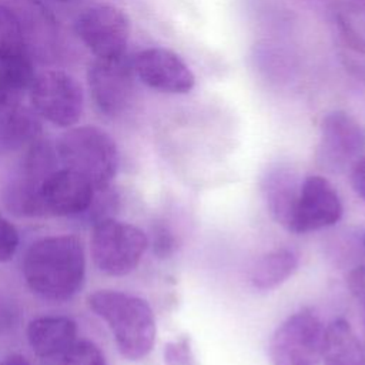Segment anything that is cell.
<instances>
[{
    "mask_svg": "<svg viewBox=\"0 0 365 365\" xmlns=\"http://www.w3.org/2000/svg\"><path fill=\"white\" fill-rule=\"evenodd\" d=\"M27 287L40 298L54 302L70 299L86 277V254L76 235H51L30 245L23 259Z\"/></svg>",
    "mask_w": 365,
    "mask_h": 365,
    "instance_id": "obj_1",
    "label": "cell"
},
{
    "mask_svg": "<svg viewBox=\"0 0 365 365\" xmlns=\"http://www.w3.org/2000/svg\"><path fill=\"white\" fill-rule=\"evenodd\" d=\"M87 304L107 324L124 358L138 361L151 352L155 318L145 299L121 291L98 289L87 297Z\"/></svg>",
    "mask_w": 365,
    "mask_h": 365,
    "instance_id": "obj_2",
    "label": "cell"
},
{
    "mask_svg": "<svg viewBox=\"0 0 365 365\" xmlns=\"http://www.w3.org/2000/svg\"><path fill=\"white\" fill-rule=\"evenodd\" d=\"M56 153L64 168L86 178L94 190L110 187L118 168L115 141L96 125L68 128L60 137Z\"/></svg>",
    "mask_w": 365,
    "mask_h": 365,
    "instance_id": "obj_3",
    "label": "cell"
},
{
    "mask_svg": "<svg viewBox=\"0 0 365 365\" xmlns=\"http://www.w3.org/2000/svg\"><path fill=\"white\" fill-rule=\"evenodd\" d=\"M90 242L97 269L110 277H123L138 267L148 237L141 228L110 217L94 222Z\"/></svg>",
    "mask_w": 365,
    "mask_h": 365,
    "instance_id": "obj_4",
    "label": "cell"
},
{
    "mask_svg": "<svg viewBox=\"0 0 365 365\" xmlns=\"http://www.w3.org/2000/svg\"><path fill=\"white\" fill-rule=\"evenodd\" d=\"M325 328L318 315L299 309L285 318L269 341L272 365H315L321 358Z\"/></svg>",
    "mask_w": 365,
    "mask_h": 365,
    "instance_id": "obj_5",
    "label": "cell"
},
{
    "mask_svg": "<svg viewBox=\"0 0 365 365\" xmlns=\"http://www.w3.org/2000/svg\"><path fill=\"white\" fill-rule=\"evenodd\" d=\"M30 98L37 115L58 127L74 125L83 113V88L71 74L61 70L37 74L30 87Z\"/></svg>",
    "mask_w": 365,
    "mask_h": 365,
    "instance_id": "obj_6",
    "label": "cell"
},
{
    "mask_svg": "<svg viewBox=\"0 0 365 365\" xmlns=\"http://www.w3.org/2000/svg\"><path fill=\"white\" fill-rule=\"evenodd\" d=\"M76 29L84 46L101 60L125 56L130 38V20L117 6L100 3L87 7L78 16Z\"/></svg>",
    "mask_w": 365,
    "mask_h": 365,
    "instance_id": "obj_7",
    "label": "cell"
},
{
    "mask_svg": "<svg viewBox=\"0 0 365 365\" xmlns=\"http://www.w3.org/2000/svg\"><path fill=\"white\" fill-rule=\"evenodd\" d=\"M365 133L348 113L336 110L324 115L319 127L318 157L329 170L352 165L364 153Z\"/></svg>",
    "mask_w": 365,
    "mask_h": 365,
    "instance_id": "obj_8",
    "label": "cell"
},
{
    "mask_svg": "<svg viewBox=\"0 0 365 365\" xmlns=\"http://www.w3.org/2000/svg\"><path fill=\"white\" fill-rule=\"evenodd\" d=\"M134 74L147 87L167 94H187L195 86V76L187 63L164 47H148L131 60Z\"/></svg>",
    "mask_w": 365,
    "mask_h": 365,
    "instance_id": "obj_9",
    "label": "cell"
},
{
    "mask_svg": "<svg viewBox=\"0 0 365 365\" xmlns=\"http://www.w3.org/2000/svg\"><path fill=\"white\" fill-rule=\"evenodd\" d=\"M134 76L127 56L114 60L96 58L88 67L87 81L97 108L110 117L121 114L131 100Z\"/></svg>",
    "mask_w": 365,
    "mask_h": 365,
    "instance_id": "obj_10",
    "label": "cell"
},
{
    "mask_svg": "<svg viewBox=\"0 0 365 365\" xmlns=\"http://www.w3.org/2000/svg\"><path fill=\"white\" fill-rule=\"evenodd\" d=\"M342 211V202L334 185L322 175H308L301 182L291 232L304 234L335 225Z\"/></svg>",
    "mask_w": 365,
    "mask_h": 365,
    "instance_id": "obj_11",
    "label": "cell"
},
{
    "mask_svg": "<svg viewBox=\"0 0 365 365\" xmlns=\"http://www.w3.org/2000/svg\"><path fill=\"white\" fill-rule=\"evenodd\" d=\"M94 187L68 168H57L41 184V205L44 215L68 217L88 211L93 204Z\"/></svg>",
    "mask_w": 365,
    "mask_h": 365,
    "instance_id": "obj_12",
    "label": "cell"
},
{
    "mask_svg": "<svg viewBox=\"0 0 365 365\" xmlns=\"http://www.w3.org/2000/svg\"><path fill=\"white\" fill-rule=\"evenodd\" d=\"M34 355L47 365H58L76 344L78 329L74 319L66 315H44L31 319L26 329Z\"/></svg>",
    "mask_w": 365,
    "mask_h": 365,
    "instance_id": "obj_13",
    "label": "cell"
},
{
    "mask_svg": "<svg viewBox=\"0 0 365 365\" xmlns=\"http://www.w3.org/2000/svg\"><path fill=\"white\" fill-rule=\"evenodd\" d=\"M301 182L297 171L289 165H274L261 180V191L271 217L291 231Z\"/></svg>",
    "mask_w": 365,
    "mask_h": 365,
    "instance_id": "obj_14",
    "label": "cell"
},
{
    "mask_svg": "<svg viewBox=\"0 0 365 365\" xmlns=\"http://www.w3.org/2000/svg\"><path fill=\"white\" fill-rule=\"evenodd\" d=\"M335 27L344 43L365 54V0H302Z\"/></svg>",
    "mask_w": 365,
    "mask_h": 365,
    "instance_id": "obj_15",
    "label": "cell"
},
{
    "mask_svg": "<svg viewBox=\"0 0 365 365\" xmlns=\"http://www.w3.org/2000/svg\"><path fill=\"white\" fill-rule=\"evenodd\" d=\"M40 134L37 113L21 104H0V151L27 148L40 140Z\"/></svg>",
    "mask_w": 365,
    "mask_h": 365,
    "instance_id": "obj_16",
    "label": "cell"
},
{
    "mask_svg": "<svg viewBox=\"0 0 365 365\" xmlns=\"http://www.w3.org/2000/svg\"><path fill=\"white\" fill-rule=\"evenodd\" d=\"M321 358L324 365H365V349L348 321L338 318L325 328Z\"/></svg>",
    "mask_w": 365,
    "mask_h": 365,
    "instance_id": "obj_17",
    "label": "cell"
},
{
    "mask_svg": "<svg viewBox=\"0 0 365 365\" xmlns=\"http://www.w3.org/2000/svg\"><path fill=\"white\" fill-rule=\"evenodd\" d=\"M34 77L29 53L0 56V104H20Z\"/></svg>",
    "mask_w": 365,
    "mask_h": 365,
    "instance_id": "obj_18",
    "label": "cell"
},
{
    "mask_svg": "<svg viewBox=\"0 0 365 365\" xmlns=\"http://www.w3.org/2000/svg\"><path fill=\"white\" fill-rule=\"evenodd\" d=\"M298 268V257L289 248H275L264 254L251 271L254 288L267 291L285 282Z\"/></svg>",
    "mask_w": 365,
    "mask_h": 365,
    "instance_id": "obj_19",
    "label": "cell"
},
{
    "mask_svg": "<svg viewBox=\"0 0 365 365\" xmlns=\"http://www.w3.org/2000/svg\"><path fill=\"white\" fill-rule=\"evenodd\" d=\"M21 53H29L23 23L13 9L0 4V56Z\"/></svg>",
    "mask_w": 365,
    "mask_h": 365,
    "instance_id": "obj_20",
    "label": "cell"
},
{
    "mask_svg": "<svg viewBox=\"0 0 365 365\" xmlns=\"http://www.w3.org/2000/svg\"><path fill=\"white\" fill-rule=\"evenodd\" d=\"M58 365H108L103 351L88 339H77Z\"/></svg>",
    "mask_w": 365,
    "mask_h": 365,
    "instance_id": "obj_21",
    "label": "cell"
},
{
    "mask_svg": "<svg viewBox=\"0 0 365 365\" xmlns=\"http://www.w3.org/2000/svg\"><path fill=\"white\" fill-rule=\"evenodd\" d=\"M163 358L164 365H198L191 346V339L187 335L168 341L164 345Z\"/></svg>",
    "mask_w": 365,
    "mask_h": 365,
    "instance_id": "obj_22",
    "label": "cell"
},
{
    "mask_svg": "<svg viewBox=\"0 0 365 365\" xmlns=\"http://www.w3.org/2000/svg\"><path fill=\"white\" fill-rule=\"evenodd\" d=\"M19 231L3 215H0V262L10 261L19 248Z\"/></svg>",
    "mask_w": 365,
    "mask_h": 365,
    "instance_id": "obj_23",
    "label": "cell"
},
{
    "mask_svg": "<svg viewBox=\"0 0 365 365\" xmlns=\"http://www.w3.org/2000/svg\"><path fill=\"white\" fill-rule=\"evenodd\" d=\"M151 247L158 258H168L177 248V238L167 225L157 224L153 228Z\"/></svg>",
    "mask_w": 365,
    "mask_h": 365,
    "instance_id": "obj_24",
    "label": "cell"
},
{
    "mask_svg": "<svg viewBox=\"0 0 365 365\" xmlns=\"http://www.w3.org/2000/svg\"><path fill=\"white\" fill-rule=\"evenodd\" d=\"M351 184L355 192L365 201V155L351 165Z\"/></svg>",
    "mask_w": 365,
    "mask_h": 365,
    "instance_id": "obj_25",
    "label": "cell"
},
{
    "mask_svg": "<svg viewBox=\"0 0 365 365\" xmlns=\"http://www.w3.org/2000/svg\"><path fill=\"white\" fill-rule=\"evenodd\" d=\"M0 365H33L29 359H26L23 355L20 354H11L9 356H6Z\"/></svg>",
    "mask_w": 365,
    "mask_h": 365,
    "instance_id": "obj_26",
    "label": "cell"
},
{
    "mask_svg": "<svg viewBox=\"0 0 365 365\" xmlns=\"http://www.w3.org/2000/svg\"><path fill=\"white\" fill-rule=\"evenodd\" d=\"M54 1H58V3H68V1H73V0H54Z\"/></svg>",
    "mask_w": 365,
    "mask_h": 365,
    "instance_id": "obj_27",
    "label": "cell"
},
{
    "mask_svg": "<svg viewBox=\"0 0 365 365\" xmlns=\"http://www.w3.org/2000/svg\"><path fill=\"white\" fill-rule=\"evenodd\" d=\"M364 247H365V237H364Z\"/></svg>",
    "mask_w": 365,
    "mask_h": 365,
    "instance_id": "obj_28",
    "label": "cell"
}]
</instances>
